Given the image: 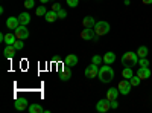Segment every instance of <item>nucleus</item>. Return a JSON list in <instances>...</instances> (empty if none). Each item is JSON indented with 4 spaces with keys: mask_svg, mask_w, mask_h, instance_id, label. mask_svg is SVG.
<instances>
[{
    "mask_svg": "<svg viewBox=\"0 0 152 113\" xmlns=\"http://www.w3.org/2000/svg\"><path fill=\"white\" fill-rule=\"evenodd\" d=\"M119 89L117 87H111V89H108L107 90V98L110 99V101H113V99H117L119 98Z\"/></svg>",
    "mask_w": 152,
    "mask_h": 113,
    "instance_id": "4468645a",
    "label": "nucleus"
},
{
    "mask_svg": "<svg viewBox=\"0 0 152 113\" xmlns=\"http://www.w3.org/2000/svg\"><path fill=\"white\" fill-rule=\"evenodd\" d=\"M78 61H79L78 55H75V54H69V55L64 58V66H67V67H73V66L78 64Z\"/></svg>",
    "mask_w": 152,
    "mask_h": 113,
    "instance_id": "1a4fd4ad",
    "label": "nucleus"
},
{
    "mask_svg": "<svg viewBox=\"0 0 152 113\" xmlns=\"http://www.w3.org/2000/svg\"><path fill=\"white\" fill-rule=\"evenodd\" d=\"M97 75H99V66L97 64L91 63L90 66H87V69H85V77L87 78H96Z\"/></svg>",
    "mask_w": 152,
    "mask_h": 113,
    "instance_id": "0eeeda50",
    "label": "nucleus"
},
{
    "mask_svg": "<svg viewBox=\"0 0 152 113\" xmlns=\"http://www.w3.org/2000/svg\"><path fill=\"white\" fill-rule=\"evenodd\" d=\"M123 3H125V5H126V6H128V5H129V3H131V2H129V0H123Z\"/></svg>",
    "mask_w": 152,
    "mask_h": 113,
    "instance_id": "c9c22d12",
    "label": "nucleus"
},
{
    "mask_svg": "<svg viewBox=\"0 0 152 113\" xmlns=\"http://www.w3.org/2000/svg\"><path fill=\"white\" fill-rule=\"evenodd\" d=\"M14 47L17 49V51H21V49L24 47V43H23V40H18V38H17V41L14 43Z\"/></svg>",
    "mask_w": 152,
    "mask_h": 113,
    "instance_id": "cd10ccee",
    "label": "nucleus"
},
{
    "mask_svg": "<svg viewBox=\"0 0 152 113\" xmlns=\"http://www.w3.org/2000/svg\"><path fill=\"white\" fill-rule=\"evenodd\" d=\"M15 52H17V49L14 47V44H6V47L3 49V54L6 58H12L15 55Z\"/></svg>",
    "mask_w": 152,
    "mask_h": 113,
    "instance_id": "f8f14e48",
    "label": "nucleus"
},
{
    "mask_svg": "<svg viewBox=\"0 0 152 113\" xmlns=\"http://www.w3.org/2000/svg\"><path fill=\"white\" fill-rule=\"evenodd\" d=\"M110 104H111V109H117V107H119L117 99H113V101H110Z\"/></svg>",
    "mask_w": 152,
    "mask_h": 113,
    "instance_id": "2f4dec72",
    "label": "nucleus"
},
{
    "mask_svg": "<svg viewBox=\"0 0 152 113\" xmlns=\"http://www.w3.org/2000/svg\"><path fill=\"white\" fill-rule=\"evenodd\" d=\"M122 77H123L125 80H131V78L134 77L132 67H123V70H122Z\"/></svg>",
    "mask_w": 152,
    "mask_h": 113,
    "instance_id": "412c9836",
    "label": "nucleus"
},
{
    "mask_svg": "<svg viewBox=\"0 0 152 113\" xmlns=\"http://www.w3.org/2000/svg\"><path fill=\"white\" fill-rule=\"evenodd\" d=\"M59 78H61V81H69V80L72 78V70H70V67H67L64 72H61Z\"/></svg>",
    "mask_w": 152,
    "mask_h": 113,
    "instance_id": "4be33fe9",
    "label": "nucleus"
},
{
    "mask_svg": "<svg viewBox=\"0 0 152 113\" xmlns=\"http://www.w3.org/2000/svg\"><path fill=\"white\" fill-rule=\"evenodd\" d=\"M97 37H99V35H96L94 28H85V29H82V32H81V38H82V40H87V41H91V40L96 41Z\"/></svg>",
    "mask_w": 152,
    "mask_h": 113,
    "instance_id": "20e7f679",
    "label": "nucleus"
},
{
    "mask_svg": "<svg viewBox=\"0 0 152 113\" xmlns=\"http://www.w3.org/2000/svg\"><path fill=\"white\" fill-rule=\"evenodd\" d=\"M97 78L102 81V83H111L113 78H114V70L111 69L110 64H105V66H100L99 67V75H97Z\"/></svg>",
    "mask_w": 152,
    "mask_h": 113,
    "instance_id": "f257e3e1",
    "label": "nucleus"
},
{
    "mask_svg": "<svg viewBox=\"0 0 152 113\" xmlns=\"http://www.w3.org/2000/svg\"><path fill=\"white\" fill-rule=\"evenodd\" d=\"M58 17H59V18H66V17H67V11H66V9H59V11H58Z\"/></svg>",
    "mask_w": 152,
    "mask_h": 113,
    "instance_id": "7c9ffc66",
    "label": "nucleus"
},
{
    "mask_svg": "<svg viewBox=\"0 0 152 113\" xmlns=\"http://www.w3.org/2000/svg\"><path fill=\"white\" fill-rule=\"evenodd\" d=\"M94 24H96V20L91 16H87V17L82 18V26L84 28H94Z\"/></svg>",
    "mask_w": 152,
    "mask_h": 113,
    "instance_id": "ddd939ff",
    "label": "nucleus"
},
{
    "mask_svg": "<svg viewBox=\"0 0 152 113\" xmlns=\"http://www.w3.org/2000/svg\"><path fill=\"white\" fill-rule=\"evenodd\" d=\"M18 21H20V24H29L31 23V16H29V12H21V14L18 16Z\"/></svg>",
    "mask_w": 152,
    "mask_h": 113,
    "instance_id": "f3484780",
    "label": "nucleus"
},
{
    "mask_svg": "<svg viewBox=\"0 0 152 113\" xmlns=\"http://www.w3.org/2000/svg\"><path fill=\"white\" fill-rule=\"evenodd\" d=\"M14 107L18 110V112H23V110H26L28 107H29V104H28V99L26 98H18V99H15V103H14Z\"/></svg>",
    "mask_w": 152,
    "mask_h": 113,
    "instance_id": "9d476101",
    "label": "nucleus"
},
{
    "mask_svg": "<svg viewBox=\"0 0 152 113\" xmlns=\"http://www.w3.org/2000/svg\"><path fill=\"white\" fill-rule=\"evenodd\" d=\"M35 14H37L38 17H44V16L47 14V11H46V6H44V5H41V6H38V8L35 9Z\"/></svg>",
    "mask_w": 152,
    "mask_h": 113,
    "instance_id": "b1692460",
    "label": "nucleus"
},
{
    "mask_svg": "<svg viewBox=\"0 0 152 113\" xmlns=\"http://www.w3.org/2000/svg\"><path fill=\"white\" fill-rule=\"evenodd\" d=\"M14 34H15V37L18 40H26L29 37V29L24 26V24H20L17 29H14Z\"/></svg>",
    "mask_w": 152,
    "mask_h": 113,
    "instance_id": "39448f33",
    "label": "nucleus"
},
{
    "mask_svg": "<svg viewBox=\"0 0 152 113\" xmlns=\"http://www.w3.org/2000/svg\"><path fill=\"white\" fill-rule=\"evenodd\" d=\"M148 52H149V51H148V47H146V46H140V47L137 49V55L140 57V58L148 57Z\"/></svg>",
    "mask_w": 152,
    "mask_h": 113,
    "instance_id": "5701e85b",
    "label": "nucleus"
},
{
    "mask_svg": "<svg viewBox=\"0 0 152 113\" xmlns=\"http://www.w3.org/2000/svg\"><path fill=\"white\" fill-rule=\"evenodd\" d=\"M66 2H67V5L70 8H76V6H78V3H79V0H66Z\"/></svg>",
    "mask_w": 152,
    "mask_h": 113,
    "instance_id": "c756f323",
    "label": "nucleus"
},
{
    "mask_svg": "<svg viewBox=\"0 0 152 113\" xmlns=\"http://www.w3.org/2000/svg\"><path fill=\"white\" fill-rule=\"evenodd\" d=\"M138 66H140V67H148V66H149V60H148L146 57L138 58Z\"/></svg>",
    "mask_w": 152,
    "mask_h": 113,
    "instance_id": "bb28decb",
    "label": "nucleus"
},
{
    "mask_svg": "<svg viewBox=\"0 0 152 113\" xmlns=\"http://www.w3.org/2000/svg\"><path fill=\"white\" fill-rule=\"evenodd\" d=\"M110 109H111V104H110V99H108V98L100 99V101L96 104V110L100 112V113H107Z\"/></svg>",
    "mask_w": 152,
    "mask_h": 113,
    "instance_id": "6e6552de",
    "label": "nucleus"
},
{
    "mask_svg": "<svg viewBox=\"0 0 152 113\" xmlns=\"http://www.w3.org/2000/svg\"><path fill=\"white\" fill-rule=\"evenodd\" d=\"M131 87H132V84H131L129 80H122L117 86V89H119L120 95H128L131 92Z\"/></svg>",
    "mask_w": 152,
    "mask_h": 113,
    "instance_id": "423d86ee",
    "label": "nucleus"
},
{
    "mask_svg": "<svg viewBox=\"0 0 152 113\" xmlns=\"http://www.w3.org/2000/svg\"><path fill=\"white\" fill-rule=\"evenodd\" d=\"M114 61H116V54L114 52H107L104 55V63L105 64H113Z\"/></svg>",
    "mask_w": 152,
    "mask_h": 113,
    "instance_id": "6ab92c4d",
    "label": "nucleus"
},
{
    "mask_svg": "<svg viewBox=\"0 0 152 113\" xmlns=\"http://www.w3.org/2000/svg\"><path fill=\"white\" fill-rule=\"evenodd\" d=\"M91 63H94V64L100 66V64L104 63V57H100V55H94V57L91 58Z\"/></svg>",
    "mask_w": 152,
    "mask_h": 113,
    "instance_id": "a878e982",
    "label": "nucleus"
},
{
    "mask_svg": "<svg viewBox=\"0 0 152 113\" xmlns=\"http://www.w3.org/2000/svg\"><path fill=\"white\" fill-rule=\"evenodd\" d=\"M44 18H46V21H49V23H53L55 20H58L59 17H58V12L56 11H47V14L44 16Z\"/></svg>",
    "mask_w": 152,
    "mask_h": 113,
    "instance_id": "dca6fc26",
    "label": "nucleus"
},
{
    "mask_svg": "<svg viewBox=\"0 0 152 113\" xmlns=\"http://www.w3.org/2000/svg\"><path fill=\"white\" fill-rule=\"evenodd\" d=\"M94 32L96 35H107L110 32V23L108 21H104V20H100V21H96L94 24Z\"/></svg>",
    "mask_w": 152,
    "mask_h": 113,
    "instance_id": "7ed1b4c3",
    "label": "nucleus"
},
{
    "mask_svg": "<svg viewBox=\"0 0 152 113\" xmlns=\"http://www.w3.org/2000/svg\"><path fill=\"white\" fill-rule=\"evenodd\" d=\"M137 75H138L142 80H148V78L151 77V70H149V67H138Z\"/></svg>",
    "mask_w": 152,
    "mask_h": 113,
    "instance_id": "2eb2a0df",
    "label": "nucleus"
},
{
    "mask_svg": "<svg viewBox=\"0 0 152 113\" xmlns=\"http://www.w3.org/2000/svg\"><path fill=\"white\" fill-rule=\"evenodd\" d=\"M138 57L137 55V52H125L123 55H122V64L125 66V67H132V66H137L138 64Z\"/></svg>",
    "mask_w": 152,
    "mask_h": 113,
    "instance_id": "f03ea898",
    "label": "nucleus"
},
{
    "mask_svg": "<svg viewBox=\"0 0 152 113\" xmlns=\"http://www.w3.org/2000/svg\"><path fill=\"white\" fill-rule=\"evenodd\" d=\"M131 81V84H132V87H137V86H140V83H142V78L138 77V75H134V77L129 80Z\"/></svg>",
    "mask_w": 152,
    "mask_h": 113,
    "instance_id": "393cba45",
    "label": "nucleus"
},
{
    "mask_svg": "<svg viewBox=\"0 0 152 113\" xmlns=\"http://www.w3.org/2000/svg\"><path fill=\"white\" fill-rule=\"evenodd\" d=\"M15 41H17V37H15L14 32L5 34V41H3V43H6V44H14Z\"/></svg>",
    "mask_w": 152,
    "mask_h": 113,
    "instance_id": "aec40b11",
    "label": "nucleus"
},
{
    "mask_svg": "<svg viewBox=\"0 0 152 113\" xmlns=\"http://www.w3.org/2000/svg\"><path fill=\"white\" fill-rule=\"evenodd\" d=\"M0 41H5V34H0Z\"/></svg>",
    "mask_w": 152,
    "mask_h": 113,
    "instance_id": "f704fd0d",
    "label": "nucleus"
},
{
    "mask_svg": "<svg viewBox=\"0 0 152 113\" xmlns=\"http://www.w3.org/2000/svg\"><path fill=\"white\" fill-rule=\"evenodd\" d=\"M47 2H50V0H41V3L44 5V3H47Z\"/></svg>",
    "mask_w": 152,
    "mask_h": 113,
    "instance_id": "e433bc0d",
    "label": "nucleus"
},
{
    "mask_svg": "<svg viewBox=\"0 0 152 113\" xmlns=\"http://www.w3.org/2000/svg\"><path fill=\"white\" fill-rule=\"evenodd\" d=\"M34 5H35V2H34V0H24V8L32 9V8H34Z\"/></svg>",
    "mask_w": 152,
    "mask_h": 113,
    "instance_id": "c85d7f7f",
    "label": "nucleus"
},
{
    "mask_svg": "<svg viewBox=\"0 0 152 113\" xmlns=\"http://www.w3.org/2000/svg\"><path fill=\"white\" fill-rule=\"evenodd\" d=\"M28 110H29V113H44V112H47V110H44L40 104H34V103L28 107Z\"/></svg>",
    "mask_w": 152,
    "mask_h": 113,
    "instance_id": "a211bd4d",
    "label": "nucleus"
},
{
    "mask_svg": "<svg viewBox=\"0 0 152 113\" xmlns=\"http://www.w3.org/2000/svg\"><path fill=\"white\" fill-rule=\"evenodd\" d=\"M145 5H152V0H143Z\"/></svg>",
    "mask_w": 152,
    "mask_h": 113,
    "instance_id": "72a5a7b5",
    "label": "nucleus"
},
{
    "mask_svg": "<svg viewBox=\"0 0 152 113\" xmlns=\"http://www.w3.org/2000/svg\"><path fill=\"white\" fill-rule=\"evenodd\" d=\"M6 26L9 29H17L20 26V21H18V17H9L6 20Z\"/></svg>",
    "mask_w": 152,
    "mask_h": 113,
    "instance_id": "9b49d317",
    "label": "nucleus"
},
{
    "mask_svg": "<svg viewBox=\"0 0 152 113\" xmlns=\"http://www.w3.org/2000/svg\"><path fill=\"white\" fill-rule=\"evenodd\" d=\"M52 9L58 12V11H59V9H62V8H61V5H59V3L56 2V3H53V5H52Z\"/></svg>",
    "mask_w": 152,
    "mask_h": 113,
    "instance_id": "473e14b6",
    "label": "nucleus"
}]
</instances>
